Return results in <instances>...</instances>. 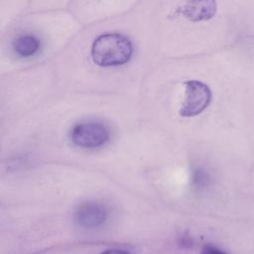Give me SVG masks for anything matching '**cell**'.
Instances as JSON below:
<instances>
[{"instance_id": "obj_7", "label": "cell", "mask_w": 254, "mask_h": 254, "mask_svg": "<svg viewBox=\"0 0 254 254\" xmlns=\"http://www.w3.org/2000/svg\"><path fill=\"white\" fill-rule=\"evenodd\" d=\"M200 254H225L222 251H220L219 249L210 246V245H205L203 246V248L201 249V253Z\"/></svg>"}, {"instance_id": "obj_3", "label": "cell", "mask_w": 254, "mask_h": 254, "mask_svg": "<svg viewBox=\"0 0 254 254\" xmlns=\"http://www.w3.org/2000/svg\"><path fill=\"white\" fill-rule=\"evenodd\" d=\"M71 141L82 148H96L109 139L108 129L99 123H81L71 130Z\"/></svg>"}, {"instance_id": "obj_5", "label": "cell", "mask_w": 254, "mask_h": 254, "mask_svg": "<svg viewBox=\"0 0 254 254\" xmlns=\"http://www.w3.org/2000/svg\"><path fill=\"white\" fill-rule=\"evenodd\" d=\"M13 48L18 56L29 58L37 54L40 49V42L33 35H21L14 41Z\"/></svg>"}, {"instance_id": "obj_6", "label": "cell", "mask_w": 254, "mask_h": 254, "mask_svg": "<svg viewBox=\"0 0 254 254\" xmlns=\"http://www.w3.org/2000/svg\"><path fill=\"white\" fill-rule=\"evenodd\" d=\"M105 217L104 210L96 205H86L80 209L78 219L84 225H96Z\"/></svg>"}, {"instance_id": "obj_4", "label": "cell", "mask_w": 254, "mask_h": 254, "mask_svg": "<svg viewBox=\"0 0 254 254\" xmlns=\"http://www.w3.org/2000/svg\"><path fill=\"white\" fill-rule=\"evenodd\" d=\"M215 0H186L182 8V14L191 22L210 20L216 13Z\"/></svg>"}, {"instance_id": "obj_1", "label": "cell", "mask_w": 254, "mask_h": 254, "mask_svg": "<svg viewBox=\"0 0 254 254\" xmlns=\"http://www.w3.org/2000/svg\"><path fill=\"white\" fill-rule=\"evenodd\" d=\"M133 54V45L125 36L118 33H106L98 36L91 46V59L96 65L118 66L129 62Z\"/></svg>"}, {"instance_id": "obj_2", "label": "cell", "mask_w": 254, "mask_h": 254, "mask_svg": "<svg viewBox=\"0 0 254 254\" xmlns=\"http://www.w3.org/2000/svg\"><path fill=\"white\" fill-rule=\"evenodd\" d=\"M185 98L180 108L183 117H192L201 113L210 103L211 91L209 87L198 80L185 82Z\"/></svg>"}, {"instance_id": "obj_8", "label": "cell", "mask_w": 254, "mask_h": 254, "mask_svg": "<svg viewBox=\"0 0 254 254\" xmlns=\"http://www.w3.org/2000/svg\"><path fill=\"white\" fill-rule=\"evenodd\" d=\"M99 254H131V253L126 250H122V249H111V250L103 251Z\"/></svg>"}]
</instances>
